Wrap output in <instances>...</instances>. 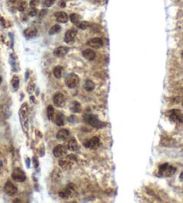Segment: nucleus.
I'll return each instance as SVG.
<instances>
[{
  "label": "nucleus",
  "mask_w": 183,
  "mask_h": 203,
  "mask_svg": "<svg viewBox=\"0 0 183 203\" xmlns=\"http://www.w3.org/2000/svg\"><path fill=\"white\" fill-rule=\"evenodd\" d=\"M19 117L20 122L23 127V130L25 133H28L29 128V107L27 103H23L19 110Z\"/></svg>",
  "instance_id": "1"
},
{
  "label": "nucleus",
  "mask_w": 183,
  "mask_h": 203,
  "mask_svg": "<svg viewBox=\"0 0 183 203\" xmlns=\"http://www.w3.org/2000/svg\"><path fill=\"white\" fill-rule=\"evenodd\" d=\"M84 120L89 125H92V126H93L95 128H98V129L99 128H103L106 125L105 123L102 122L101 120L98 119V117H96L93 115H85Z\"/></svg>",
  "instance_id": "2"
},
{
  "label": "nucleus",
  "mask_w": 183,
  "mask_h": 203,
  "mask_svg": "<svg viewBox=\"0 0 183 203\" xmlns=\"http://www.w3.org/2000/svg\"><path fill=\"white\" fill-rule=\"evenodd\" d=\"M176 167L169 165L168 163H164L163 165H161L159 166V174L162 176H165V177H169L171 176L176 173Z\"/></svg>",
  "instance_id": "3"
},
{
  "label": "nucleus",
  "mask_w": 183,
  "mask_h": 203,
  "mask_svg": "<svg viewBox=\"0 0 183 203\" xmlns=\"http://www.w3.org/2000/svg\"><path fill=\"white\" fill-rule=\"evenodd\" d=\"M79 77L75 74V73H70V74H67L66 79H65V83L67 87L69 89H74L76 88L78 83H79Z\"/></svg>",
  "instance_id": "4"
},
{
  "label": "nucleus",
  "mask_w": 183,
  "mask_h": 203,
  "mask_svg": "<svg viewBox=\"0 0 183 203\" xmlns=\"http://www.w3.org/2000/svg\"><path fill=\"white\" fill-rule=\"evenodd\" d=\"M169 118L175 123H183V113L179 109H171L167 112Z\"/></svg>",
  "instance_id": "5"
},
{
  "label": "nucleus",
  "mask_w": 183,
  "mask_h": 203,
  "mask_svg": "<svg viewBox=\"0 0 183 203\" xmlns=\"http://www.w3.org/2000/svg\"><path fill=\"white\" fill-rule=\"evenodd\" d=\"M12 178L15 182L18 183H23L26 180V175L25 173L21 169V168H15L12 173Z\"/></svg>",
  "instance_id": "6"
},
{
  "label": "nucleus",
  "mask_w": 183,
  "mask_h": 203,
  "mask_svg": "<svg viewBox=\"0 0 183 203\" xmlns=\"http://www.w3.org/2000/svg\"><path fill=\"white\" fill-rule=\"evenodd\" d=\"M84 145L88 149H96L99 146L101 145V142H100V139L98 137H92V139L86 141L85 142H84Z\"/></svg>",
  "instance_id": "7"
},
{
  "label": "nucleus",
  "mask_w": 183,
  "mask_h": 203,
  "mask_svg": "<svg viewBox=\"0 0 183 203\" xmlns=\"http://www.w3.org/2000/svg\"><path fill=\"white\" fill-rule=\"evenodd\" d=\"M4 191H5V192L7 195H9V196H14V195H15V194L17 193V187L15 186L12 182L8 181V182H6V184H5Z\"/></svg>",
  "instance_id": "8"
},
{
  "label": "nucleus",
  "mask_w": 183,
  "mask_h": 203,
  "mask_svg": "<svg viewBox=\"0 0 183 203\" xmlns=\"http://www.w3.org/2000/svg\"><path fill=\"white\" fill-rule=\"evenodd\" d=\"M67 153V149L64 145H58L56 146L53 149V154L56 158H61L65 157Z\"/></svg>",
  "instance_id": "9"
},
{
  "label": "nucleus",
  "mask_w": 183,
  "mask_h": 203,
  "mask_svg": "<svg viewBox=\"0 0 183 203\" xmlns=\"http://www.w3.org/2000/svg\"><path fill=\"white\" fill-rule=\"evenodd\" d=\"M76 36H77V30L71 29L68 30L65 34V41L66 43H72L75 41Z\"/></svg>",
  "instance_id": "10"
},
{
  "label": "nucleus",
  "mask_w": 183,
  "mask_h": 203,
  "mask_svg": "<svg viewBox=\"0 0 183 203\" xmlns=\"http://www.w3.org/2000/svg\"><path fill=\"white\" fill-rule=\"evenodd\" d=\"M53 103L55 104L56 107H62L66 104V98L62 93H57L53 97Z\"/></svg>",
  "instance_id": "11"
},
{
  "label": "nucleus",
  "mask_w": 183,
  "mask_h": 203,
  "mask_svg": "<svg viewBox=\"0 0 183 203\" xmlns=\"http://www.w3.org/2000/svg\"><path fill=\"white\" fill-rule=\"evenodd\" d=\"M74 191L75 190H74L73 184H68L64 190H62L61 191H59V195L63 199H67L68 197H70L74 193Z\"/></svg>",
  "instance_id": "12"
},
{
  "label": "nucleus",
  "mask_w": 183,
  "mask_h": 203,
  "mask_svg": "<svg viewBox=\"0 0 183 203\" xmlns=\"http://www.w3.org/2000/svg\"><path fill=\"white\" fill-rule=\"evenodd\" d=\"M74 155H71V157H68V158H64V159H61L59 160V166L62 169H65V170H67L71 167V164H72V159H74Z\"/></svg>",
  "instance_id": "13"
},
{
  "label": "nucleus",
  "mask_w": 183,
  "mask_h": 203,
  "mask_svg": "<svg viewBox=\"0 0 183 203\" xmlns=\"http://www.w3.org/2000/svg\"><path fill=\"white\" fill-rule=\"evenodd\" d=\"M88 46L92 48H101L103 46V41L100 38H93L88 41Z\"/></svg>",
  "instance_id": "14"
},
{
  "label": "nucleus",
  "mask_w": 183,
  "mask_h": 203,
  "mask_svg": "<svg viewBox=\"0 0 183 203\" xmlns=\"http://www.w3.org/2000/svg\"><path fill=\"white\" fill-rule=\"evenodd\" d=\"M67 52H68V47H57L54 50L53 54L57 58H62V57H65L67 54Z\"/></svg>",
  "instance_id": "15"
},
{
  "label": "nucleus",
  "mask_w": 183,
  "mask_h": 203,
  "mask_svg": "<svg viewBox=\"0 0 183 203\" xmlns=\"http://www.w3.org/2000/svg\"><path fill=\"white\" fill-rule=\"evenodd\" d=\"M83 57L89 60V61H92L94 60L95 58H96V53L94 50H92L91 48H88V49H85L83 51Z\"/></svg>",
  "instance_id": "16"
},
{
  "label": "nucleus",
  "mask_w": 183,
  "mask_h": 203,
  "mask_svg": "<svg viewBox=\"0 0 183 203\" xmlns=\"http://www.w3.org/2000/svg\"><path fill=\"white\" fill-rule=\"evenodd\" d=\"M55 17L57 21L61 23H66L68 21V16L65 12H57L55 14Z\"/></svg>",
  "instance_id": "17"
},
{
  "label": "nucleus",
  "mask_w": 183,
  "mask_h": 203,
  "mask_svg": "<svg viewBox=\"0 0 183 203\" xmlns=\"http://www.w3.org/2000/svg\"><path fill=\"white\" fill-rule=\"evenodd\" d=\"M53 120H54V122L56 123L57 125L62 126L64 124V123H65V116H64V115L62 113L58 112L57 114H55Z\"/></svg>",
  "instance_id": "18"
},
{
  "label": "nucleus",
  "mask_w": 183,
  "mask_h": 203,
  "mask_svg": "<svg viewBox=\"0 0 183 203\" xmlns=\"http://www.w3.org/2000/svg\"><path fill=\"white\" fill-rule=\"evenodd\" d=\"M69 131L66 129H61L58 131L57 133V138L60 141H66L68 137H69Z\"/></svg>",
  "instance_id": "19"
},
{
  "label": "nucleus",
  "mask_w": 183,
  "mask_h": 203,
  "mask_svg": "<svg viewBox=\"0 0 183 203\" xmlns=\"http://www.w3.org/2000/svg\"><path fill=\"white\" fill-rule=\"evenodd\" d=\"M66 149L71 150V151H76L78 149V144H77L76 141L74 138H72L71 140H69L66 142Z\"/></svg>",
  "instance_id": "20"
},
{
  "label": "nucleus",
  "mask_w": 183,
  "mask_h": 203,
  "mask_svg": "<svg viewBox=\"0 0 183 203\" xmlns=\"http://www.w3.org/2000/svg\"><path fill=\"white\" fill-rule=\"evenodd\" d=\"M24 36L27 38H33L37 34V30L35 28H28L24 30Z\"/></svg>",
  "instance_id": "21"
},
{
  "label": "nucleus",
  "mask_w": 183,
  "mask_h": 203,
  "mask_svg": "<svg viewBox=\"0 0 183 203\" xmlns=\"http://www.w3.org/2000/svg\"><path fill=\"white\" fill-rule=\"evenodd\" d=\"M62 72H63V67L60 65H58V66L54 67V69H53V75L57 79H60L61 76H62Z\"/></svg>",
  "instance_id": "22"
},
{
  "label": "nucleus",
  "mask_w": 183,
  "mask_h": 203,
  "mask_svg": "<svg viewBox=\"0 0 183 203\" xmlns=\"http://www.w3.org/2000/svg\"><path fill=\"white\" fill-rule=\"evenodd\" d=\"M47 116H48V118L49 120H53L54 116H55V110H54L53 106L49 105V106L47 107Z\"/></svg>",
  "instance_id": "23"
},
{
  "label": "nucleus",
  "mask_w": 183,
  "mask_h": 203,
  "mask_svg": "<svg viewBox=\"0 0 183 203\" xmlns=\"http://www.w3.org/2000/svg\"><path fill=\"white\" fill-rule=\"evenodd\" d=\"M94 87H95V85H94V83L92 82L91 80H87L86 82H85V84H84V89L85 90H87V91H92V90H93L94 89Z\"/></svg>",
  "instance_id": "24"
},
{
  "label": "nucleus",
  "mask_w": 183,
  "mask_h": 203,
  "mask_svg": "<svg viewBox=\"0 0 183 203\" xmlns=\"http://www.w3.org/2000/svg\"><path fill=\"white\" fill-rule=\"evenodd\" d=\"M71 110L75 113H79L81 111V104L79 102L74 101L72 103V107H71Z\"/></svg>",
  "instance_id": "25"
},
{
  "label": "nucleus",
  "mask_w": 183,
  "mask_h": 203,
  "mask_svg": "<svg viewBox=\"0 0 183 203\" xmlns=\"http://www.w3.org/2000/svg\"><path fill=\"white\" fill-rule=\"evenodd\" d=\"M70 21L75 24H78L81 21V16L77 14H72L70 15Z\"/></svg>",
  "instance_id": "26"
},
{
  "label": "nucleus",
  "mask_w": 183,
  "mask_h": 203,
  "mask_svg": "<svg viewBox=\"0 0 183 203\" xmlns=\"http://www.w3.org/2000/svg\"><path fill=\"white\" fill-rule=\"evenodd\" d=\"M11 83H12V87H13V89H14L15 90H17L18 88H19V83H20V82H19V78H18L17 76H14L13 79H12V81H11Z\"/></svg>",
  "instance_id": "27"
},
{
  "label": "nucleus",
  "mask_w": 183,
  "mask_h": 203,
  "mask_svg": "<svg viewBox=\"0 0 183 203\" xmlns=\"http://www.w3.org/2000/svg\"><path fill=\"white\" fill-rule=\"evenodd\" d=\"M61 30V27L59 25H54V26H52L49 30H48V33L50 34V35H53V34H56V33H58V32H59Z\"/></svg>",
  "instance_id": "28"
},
{
  "label": "nucleus",
  "mask_w": 183,
  "mask_h": 203,
  "mask_svg": "<svg viewBox=\"0 0 183 203\" xmlns=\"http://www.w3.org/2000/svg\"><path fill=\"white\" fill-rule=\"evenodd\" d=\"M77 27L81 30H86L89 26H90V23L88 22H80L78 24H76Z\"/></svg>",
  "instance_id": "29"
},
{
  "label": "nucleus",
  "mask_w": 183,
  "mask_h": 203,
  "mask_svg": "<svg viewBox=\"0 0 183 203\" xmlns=\"http://www.w3.org/2000/svg\"><path fill=\"white\" fill-rule=\"evenodd\" d=\"M60 178V171L59 169H54L52 174V179L53 181H58Z\"/></svg>",
  "instance_id": "30"
},
{
  "label": "nucleus",
  "mask_w": 183,
  "mask_h": 203,
  "mask_svg": "<svg viewBox=\"0 0 183 203\" xmlns=\"http://www.w3.org/2000/svg\"><path fill=\"white\" fill-rule=\"evenodd\" d=\"M26 8H27V3L24 2V1L20 2V4L18 5V10L20 12H23V11L26 10Z\"/></svg>",
  "instance_id": "31"
},
{
  "label": "nucleus",
  "mask_w": 183,
  "mask_h": 203,
  "mask_svg": "<svg viewBox=\"0 0 183 203\" xmlns=\"http://www.w3.org/2000/svg\"><path fill=\"white\" fill-rule=\"evenodd\" d=\"M40 5V0H30V6L31 8H36Z\"/></svg>",
  "instance_id": "32"
},
{
  "label": "nucleus",
  "mask_w": 183,
  "mask_h": 203,
  "mask_svg": "<svg viewBox=\"0 0 183 203\" xmlns=\"http://www.w3.org/2000/svg\"><path fill=\"white\" fill-rule=\"evenodd\" d=\"M55 2H56V0H44L43 5H44V6H46V7H50Z\"/></svg>",
  "instance_id": "33"
},
{
  "label": "nucleus",
  "mask_w": 183,
  "mask_h": 203,
  "mask_svg": "<svg viewBox=\"0 0 183 203\" xmlns=\"http://www.w3.org/2000/svg\"><path fill=\"white\" fill-rule=\"evenodd\" d=\"M29 15H30V16H36V15H38V10L36 8H32L30 11Z\"/></svg>",
  "instance_id": "34"
},
{
  "label": "nucleus",
  "mask_w": 183,
  "mask_h": 203,
  "mask_svg": "<svg viewBox=\"0 0 183 203\" xmlns=\"http://www.w3.org/2000/svg\"><path fill=\"white\" fill-rule=\"evenodd\" d=\"M180 179H181V181H183V172L181 174V175H180Z\"/></svg>",
  "instance_id": "35"
},
{
  "label": "nucleus",
  "mask_w": 183,
  "mask_h": 203,
  "mask_svg": "<svg viewBox=\"0 0 183 203\" xmlns=\"http://www.w3.org/2000/svg\"><path fill=\"white\" fill-rule=\"evenodd\" d=\"M9 1H10L11 3H16V2H17L18 0H9Z\"/></svg>",
  "instance_id": "36"
},
{
  "label": "nucleus",
  "mask_w": 183,
  "mask_h": 203,
  "mask_svg": "<svg viewBox=\"0 0 183 203\" xmlns=\"http://www.w3.org/2000/svg\"><path fill=\"white\" fill-rule=\"evenodd\" d=\"M1 167H2V161L0 160V168H1Z\"/></svg>",
  "instance_id": "37"
},
{
  "label": "nucleus",
  "mask_w": 183,
  "mask_h": 203,
  "mask_svg": "<svg viewBox=\"0 0 183 203\" xmlns=\"http://www.w3.org/2000/svg\"><path fill=\"white\" fill-rule=\"evenodd\" d=\"M1 82H2V78H1V76H0V84H1Z\"/></svg>",
  "instance_id": "38"
},
{
  "label": "nucleus",
  "mask_w": 183,
  "mask_h": 203,
  "mask_svg": "<svg viewBox=\"0 0 183 203\" xmlns=\"http://www.w3.org/2000/svg\"><path fill=\"white\" fill-rule=\"evenodd\" d=\"M181 56H182V57H183V51H182V53H181Z\"/></svg>",
  "instance_id": "39"
},
{
  "label": "nucleus",
  "mask_w": 183,
  "mask_h": 203,
  "mask_svg": "<svg viewBox=\"0 0 183 203\" xmlns=\"http://www.w3.org/2000/svg\"><path fill=\"white\" fill-rule=\"evenodd\" d=\"M182 105H183V102H182Z\"/></svg>",
  "instance_id": "40"
}]
</instances>
